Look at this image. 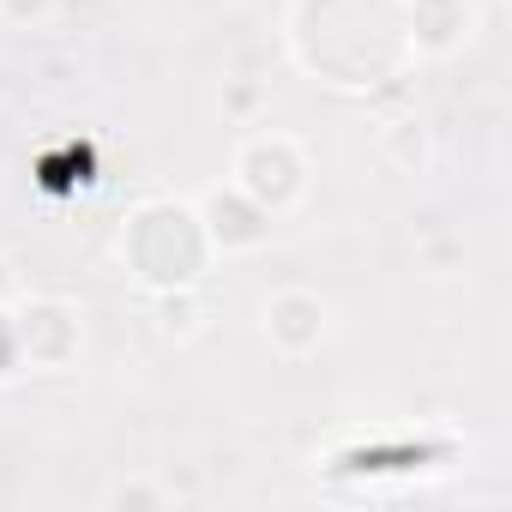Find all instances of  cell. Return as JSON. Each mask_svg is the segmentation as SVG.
<instances>
[{
    "instance_id": "1",
    "label": "cell",
    "mask_w": 512,
    "mask_h": 512,
    "mask_svg": "<svg viewBox=\"0 0 512 512\" xmlns=\"http://www.w3.org/2000/svg\"><path fill=\"white\" fill-rule=\"evenodd\" d=\"M284 55L302 79L380 97L410 79L404 49V0H284Z\"/></svg>"
},
{
    "instance_id": "2",
    "label": "cell",
    "mask_w": 512,
    "mask_h": 512,
    "mask_svg": "<svg viewBox=\"0 0 512 512\" xmlns=\"http://www.w3.org/2000/svg\"><path fill=\"white\" fill-rule=\"evenodd\" d=\"M115 266L139 296H157V290L205 284L211 266L223 260L199 223L193 193H139L115 223Z\"/></svg>"
},
{
    "instance_id": "3",
    "label": "cell",
    "mask_w": 512,
    "mask_h": 512,
    "mask_svg": "<svg viewBox=\"0 0 512 512\" xmlns=\"http://www.w3.org/2000/svg\"><path fill=\"white\" fill-rule=\"evenodd\" d=\"M229 181L260 211H272L284 223V217H296L314 199V151L290 127H253L229 151Z\"/></svg>"
},
{
    "instance_id": "4",
    "label": "cell",
    "mask_w": 512,
    "mask_h": 512,
    "mask_svg": "<svg viewBox=\"0 0 512 512\" xmlns=\"http://www.w3.org/2000/svg\"><path fill=\"white\" fill-rule=\"evenodd\" d=\"M13 332H19V356H25V374H79L85 356H91V320L73 296L61 290H25L13 302Z\"/></svg>"
},
{
    "instance_id": "5",
    "label": "cell",
    "mask_w": 512,
    "mask_h": 512,
    "mask_svg": "<svg viewBox=\"0 0 512 512\" xmlns=\"http://www.w3.org/2000/svg\"><path fill=\"white\" fill-rule=\"evenodd\" d=\"M482 19H488L482 0H404V49H410V67L458 61L482 37Z\"/></svg>"
},
{
    "instance_id": "6",
    "label": "cell",
    "mask_w": 512,
    "mask_h": 512,
    "mask_svg": "<svg viewBox=\"0 0 512 512\" xmlns=\"http://www.w3.org/2000/svg\"><path fill=\"white\" fill-rule=\"evenodd\" d=\"M260 338L278 362H308L332 338V302L308 284H284L260 302Z\"/></svg>"
},
{
    "instance_id": "7",
    "label": "cell",
    "mask_w": 512,
    "mask_h": 512,
    "mask_svg": "<svg viewBox=\"0 0 512 512\" xmlns=\"http://www.w3.org/2000/svg\"><path fill=\"white\" fill-rule=\"evenodd\" d=\"M193 205H199V223H205V235L217 247V260H247V253H260L272 241V229H278V217L260 211L229 175L211 181V187H199Z\"/></svg>"
},
{
    "instance_id": "8",
    "label": "cell",
    "mask_w": 512,
    "mask_h": 512,
    "mask_svg": "<svg viewBox=\"0 0 512 512\" xmlns=\"http://www.w3.org/2000/svg\"><path fill=\"white\" fill-rule=\"evenodd\" d=\"M145 302H151V326H157V338H163V344H193V338H205V332H211V320H217V308H211V290H205V284L157 290V296H145Z\"/></svg>"
},
{
    "instance_id": "9",
    "label": "cell",
    "mask_w": 512,
    "mask_h": 512,
    "mask_svg": "<svg viewBox=\"0 0 512 512\" xmlns=\"http://www.w3.org/2000/svg\"><path fill=\"white\" fill-rule=\"evenodd\" d=\"M374 157H380L392 175H428V163H434V139H428L422 115H416V109L386 115V121L374 127Z\"/></svg>"
},
{
    "instance_id": "10",
    "label": "cell",
    "mask_w": 512,
    "mask_h": 512,
    "mask_svg": "<svg viewBox=\"0 0 512 512\" xmlns=\"http://www.w3.org/2000/svg\"><path fill=\"white\" fill-rule=\"evenodd\" d=\"M175 500H181V488L151 470H127L103 488V512H169Z\"/></svg>"
},
{
    "instance_id": "11",
    "label": "cell",
    "mask_w": 512,
    "mask_h": 512,
    "mask_svg": "<svg viewBox=\"0 0 512 512\" xmlns=\"http://www.w3.org/2000/svg\"><path fill=\"white\" fill-rule=\"evenodd\" d=\"M416 253H422V272H434V278H452V272H464V266H470L464 235H422V241H416Z\"/></svg>"
},
{
    "instance_id": "12",
    "label": "cell",
    "mask_w": 512,
    "mask_h": 512,
    "mask_svg": "<svg viewBox=\"0 0 512 512\" xmlns=\"http://www.w3.org/2000/svg\"><path fill=\"white\" fill-rule=\"evenodd\" d=\"M61 19V0H0V25L7 31H49Z\"/></svg>"
},
{
    "instance_id": "13",
    "label": "cell",
    "mask_w": 512,
    "mask_h": 512,
    "mask_svg": "<svg viewBox=\"0 0 512 512\" xmlns=\"http://www.w3.org/2000/svg\"><path fill=\"white\" fill-rule=\"evenodd\" d=\"M25 380V356H19V332H13V308H0V392Z\"/></svg>"
},
{
    "instance_id": "14",
    "label": "cell",
    "mask_w": 512,
    "mask_h": 512,
    "mask_svg": "<svg viewBox=\"0 0 512 512\" xmlns=\"http://www.w3.org/2000/svg\"><path fill=\"white\" fill-rule=\"evenodd\" d=\"M260 109H266V91H260V85H247V79H223V115L253 121Z\"/></svg>"
},
{
    "instance_id": "15",
    "label": "cell",
    "mask_w": 512,
    "mask_h": 512,
    "mask_svg": "<svg viewBox=\"0 0 512 512\" xmlns=\"http://www.w3.org/2000/svg\"><path fill=\"white\" fill-rule=\"evenodd\" d=\"M31 284H25V272H19V260H13V253L7 247H0V308H13L19 296H25Z\"/></svg>"
}]
</instances>
